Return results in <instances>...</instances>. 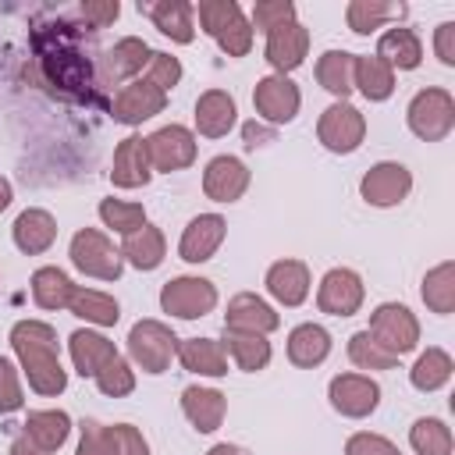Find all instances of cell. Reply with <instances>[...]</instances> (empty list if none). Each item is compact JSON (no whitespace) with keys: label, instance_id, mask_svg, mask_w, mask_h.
<instances>
[{"label":"cell","instance_id":"cell-10","mask_svg":"<svg viewBox=\"0 0 455 455\" xmlns=\"http://www.w3.org/2000/svg\"><path fill=\"white\" fill-rule=\"evenodd\" d=\"M146 153L153 171H164V174L181 171L196 160V135L185 124H164L146 139Z\"/></svg>","mask_w":455,"mask_h":455},{"label":"cell","instance_id":"cell-16","mask_svg":"<svg viewBox=\"0 0 455 455\" xmlns=\"http://www.w3.org/2000/svg\"><path fill=\"white\" fill-rule=\"evenodd\" d=\"M228 235V224L220 213H199L188 220V228L181 231V242H178V256L185 263H206L213 259V252L220 249Z\"/></svg>","mask_w":455,"mask_h":455},{"label":"cell","instance_id":"cell-17","mask_svg":"<svg viewBox=\"0 0 455 455\" xmlns=\"http://www.w3.org/2000/svg\"><path fill=\"white\" fill-rule=\"evenodd\" d=\"M263 53H267V64L277 75H288V71H295L306 60V53H309V32L299 21H284V25H277V28L267 32V50Z\"/></svg>","mask_w":455,"mask_h":455},{"label":"cell","instance_id":"cell-45","mask_svg":"<svg viewBox=\"0 0 455 455\" xmlns=\"http://www.w3.org/2000/svg\"><path fill=\"white\" fill-rule=\"evenodd\" d=\"M284 21H295V4L291 0H259L252 7V21L249 25L259 28V32H270V28H277Z\"/></svg>","mask_w":455,"mask_h":455},{"label":"cell","instance_id":"cell-31","mask_svg":"<svg viewBox=\"0 0 455 455\" xmlns=\"http://www.w3.org/2000/svg\"><path fill=\"white\" fill-rule=\"evenodd\" d=\"M21 430L43 448V451H57L64 441H68V434H71V416L64 412V409H36V412H28V419L21 423Z\"/></svg>","mask_w":455,"mask_h":455},{"label":"cell","instance_id":"cell-43","mask_svg":"<svg viewBox=\"0 0 455 455\" xmlns=\"http://www.w3.org/2000/svg\"><path fill=\"white\" fill-rule=\"evenodd\" d=\"M92 380H96V387H100L107 398H124V395L135 391V370H132V363L121 359V355H114Z\"/></svg>","mask_w":455,"mask_h":455},{"label":"cell","instance_id":"cell-20","mask_svg":"<svg viewBox=\"0 0 455 455\" xmlns=\"http://www.w3.org/2000/svg\"><path fill=\"white\" fill-rule=\"evenodd\" d=\"M235 117H238V107H235V96L224 92V89H206L199 100H196V128L199 135L206 139H220L235 128Z\"/></svg>","mask_w":455,"mask_h":455},{"label":"cell","instance_id":"cell-37","mask_svg":"<svg viewBox=\"0 0 455 455\" xmlns=\"http://www.w3.org/2000/svg\"><path fill=\"white\" fill-rule=\"evenodd\" d=\"M451 370H455L451 355H448L444 348L430 345V348L412 363L409 380H412V387H416V391H437V387H444V384L451 380Z\"/></svg>","mask_w":455,"mask_h":455},{"label":"cell","instance_id":"cell-38","mask_svg":"<svg viewBox=\"0 0 455 455\" xmlns=\"http://www.w3.org/2000/svg\"><path fill=\"white\" fill-rule=\"evenodd\" d=\"M405 4H384V0H352L345 7V21L355 36H370L373 28H380L391 18H402Z\"/></svg>","mask_w":455,"mask_h":455},{"label":"cell","instance_id":"cell-5","mask_svg":"<svg viewBox=\"0 0 455 455\" xmlns=\"http://www.w3.org/2000/svg\"><path fill=\"white\" fill-rule=\"evenodd\" d=\"M68 256H71V263H75L85 277H96V281H117L121 270H124L121 249H114V242H110L103 231H96V228L75 231Z\"/></svg>","mask_w":455,"mask_h":455},{"label":"cell","instance_id":"cell-30","mask_svg":"<svg viewBox=\"0 0 455 455\" xmlns=\"http://www.w3.org/2000/svg\"><path fill=\"white\" fill-rule=\"evenodd\" d=\"M377 57L395 71V68H402V71H412V68H419V60H423V43H419V36L412 32V28H387L384 36H380V43H377Z\"/></svg>","mask_w":455,"mask_h":455},{"label":"cell","instance_id":"cell-42","mask_svg":"<svg viewBox=\"0 0 455 455\" xmlns=\"http://www.w3.org/2000/svg\"><path fill=\"white\" fill-rule=\"evenodd\" d=\"M100 220L107 228H114L117 235H132L146 224V210L139 203H124V199H103L100 203Z\"/></svg>","mask_w":455,"mask_h":455},{"label":"cell","instance_id":"cell-29","mask_svg":"<svg viewBox=\"0 0 455 455\" xmlns=\"http://www.w3.org/2000/svg\"><path fill=\"white\" fill-rule=\"evenodd\" d=\"M164 252H167V242L156 224H142L139 231L124 235V245H121V256L135 270H156L164 263Z\"/></svg>","mask_w":455,"mask_h":455},{"label":"cell","instance_id":"cell-3","mask_svg":"<svg viewBox=\"0 0 455 455\" xmlns=\"http://www.w3.org/2000/svg\"><path fill=\"white\" fill-rule=\"evenodd\" d=\"M128 355L142 373H164L178 355V334L160 320H139L128 331Z\"/></svg>","mask_w":455,"mask_h":455},{"label":"cell","instance_id":"cell-6","mask_svg":"<svg viewBox=\"0 0 455 455\" xmlns=\"http://www.w3.org/2000/svg\"><path fill=\"white\" fill-rule=\"evenodd\" d=\"M366 334H370L380 348H387L391 355L402 359L405 352H412V348L419 345V320H416L412 309L402 306V302H380V306L373 309V316H370Z\"/></svg>","mask_w":455,"mask_h":455},{"label":"cell","instance_id":"cell-22","mask_svg":"<svg viewBox=\"0 0 455 455\" xmlns=\"http://www.w3.org/2000/svg\"><path fill=\"white\" fill-rule=\"evenodd\" d=\"M267 291L281 306H302L309 295V267L302 259H277L267 270Z\"/></svg>","mask_w":455,"mask_h":455},{"label":"cell","instance_id":"cell-8","mask_svg":"<svg viewBox=\"0 0 455 455\" xmlns=\"http://www.w3.org/2000/svg\"><path fill=\"white\" fill-rule=\"evenodd\" d=\"M316 139H320L323 149H331V153H355V149L363 146V139H366V117H363L352 103L338 100V103H331V107L320 114Z\"/></svg>","mask_w":455,"mask_h":455},{"label":"cell","instance_id":"cell-34","mask_svg":"<svg viewBox=\"0 0 455 455\" xmlns=\"http://www.w3.org/2000/svg\"><path fill=\"white\" fill-rule=\"evenodd\" d=\"M68 309L75 316H82L85 323H96V327H114L121 320V306L114 295L107 291H96V288H75Z\"/></svg>","mask_w":455,"mask_h":455},{"label":"cell","instance_id":"cell-47","mask_svg":"<svg viewBox=\"0 0 455 455\" xmlns=\"http://www.w3.org/2000/svg\"><path fill=\"white\" fill-rule=\"evenodd\" d=\"M21 405H25V395H21V384H18V370L7 355H0V416L18 412Z\"/></svg>","mask_w":455,"mask_h":455},{"label":"cell","instance_id":"cell-24","mask_svg":"<svg viewBox=\"0 0 455 455\" xmlns=\"http://www.w3.org/2000/svg\"><path fill=\"white\" fill-rule=\"evenodd\" d=\"M149 53H153V50H149L142 39H135V36L117 39V43L107 50V57H103V82H107V85H117V82L139 75V71L149 64Z\"/></svg>","mask_w":455,"mask_h":455},{"label":"cell","instance_id":"cell-49","mask_svg":"<svg viewBox=\"0 0 455 455\" xmlns=\"http://www.w3.org/2000/svg\"><path fill=\"white\" fill-rule=\"evenodd\" d=\"M110 430H114V448H117V455H149V444H146V437H142L139 427L117 423V427H110Z\"/></svg>","mask_w":455,"mask_h":455},{"label":"cell","instance_id":"cell-1","mask_svg":"<svg viewBox=\"0 0 455 455\" xmlns=\"http://www.w3.org/2000/svg\"><path fill=\"white\" fill-rule=\"evenodd\" d=\"M11 348L28 377V387L36 395H60L68 387V370L60 366L57 352V331L43 320H18L11 327Z\"/></svg>","mask_w":455,"mask_h":455},{"label":"cell","instance_id":"cell-52","mask_svg":"<svg viewBox=\"0 0 455 455\" xmlns=\"http://www.w3.org/2000/svg\"><path fill=\"white\" fill-rule=\"evenodd\" d=\"M11 455H50V451H43V448H39V444L21 430V434L11 441Z\"/></svg>","mask_w":455,"mask_h":455},{"label":"cell","instance_id":"cell-28","mask_svg":"<svg viewBox=\"0 0 455 455\" xmlns=\"http://www.w3.org/2000/svg\"><path fill=\"white\" fill-rule=\"evenodd\" d=\"M139 11H146L153 18V25L167 39H174V43H192L196 39V25H192L196 7L192 4H185V0H160V4H149V7L139 4Z\"/></svg>","mask_w":455,"mask_h":455},{"label":"cell","instance_id":"cell-50","mask_svg":"<svg viewBox=\"0 0 455 455\" xmlns=\"http://www.w3.org/2000/svg\"><path fill=\"white\" fill-rule=\"evenodd\" d=\"M117 14H121V4H117V0H85V4H82V18H85L92 28L114 25Z\"/></svg>","mask_w":455,"mask_h":455},{"label":"cell","instance_id":"cell-19","mask_svg":"<svg viewBox=\"0 0 455 455\" xmlns=\"http://www.w3.org/2000/svg\"><path fill=\"white\" fill-rule=\"evenodd\" d=\"M153 178V164L146 153V139L142 135H128L117 142L114 149V164H110V181L117 188H142Z\"/></svg>","mask_w":455,"mask_h":455},{"label":"cell","instance_id":"cell-25","mask_svg":"<svg viewBox=\"0 0 455 455\" xmlns=\"http://www.w3.org/2000/svg\"><path fill=\"white\" fill-rule=\"evenodd\" d=\"M68 352H71V363H75V370H78L82 377H96V373L117 355L114 341L103 338L100 331H75V334L68 338Z\"/></svg>","mask_w":455,"mask_h":455},{"label":"cell","instance_id":"cell-9","mask_svg":"<svg viewBox=\"0 0 455 455\" xmlns=\"http://www.w3.org/2000/svg\"><path fill=\"white\" fill-rule=\"evenodd\" d=\"M252 107H256V114L263 121L288 124L299 114V107H302V92H299V85L288 75H267L252 89Z\"/></svg>","mask_w":455,"mask_h":455},{"label":"cell","instance_id":"cell-46","mask_svg":"<svg viewBox=\"0 0 455 455\" xmlns=\"http://www.w3.org/2000/svg\"><path fill=\"white\" fill-rule=\"evenodd\" d=\"M149 75H146V82H153L156 89H174L178 82H181V60L178 57H171V53H160V50H153L149 53Z\"/></svg>","mask_w":455,"mask_h":455},{"label":"cell","instance_id":"cell-26","mask_svg":"<svg viewBox=\"0 0 455 455\" xmlns=\"http://www.w3.org/2000/svg\"><path fill=\"white\" fill-rule=\"evenodd\" d=\"M331 355V334L320 323H299L288 334V363L299 370H313Z\"/></svg>","mask_w":455,"mask_h":455},{"label":"cell","instance_id":"cell-7","mask_svg":"<svg viewBox=\"0 0 455 455\" xmlns=\"http://www.w3.org/2000/svg\"><path fill=\"white\" fill-rule=\"evenodd\" d=\"M213 306H217V288L206 277L181 274V277H171L160 288V309L171 313V316H178V320H199Z\"/></svg>","mask_w":455,"mask_h":455},{"label":"cell","instance_id":"cell-33","mask_svg":"<svg viewBox=\"0 0 455 455\" xmlns=\"http://www.w3.org/2000/svg\"><path fill=\"white\" fill-rule=\"evenodd\" d=\"M75 288L78 284H71V277L60 267H39L32 274V299L39 309H68Z\"/></svg>","mask_w":455,"mask_h":455},{"label":"cell","instance_id":"cell-35","mask_svg":"<svg viewBox=\"0 0 455 455\" xmlns=\"http://www.w3.org/2000/svg\"><path fill=\"white\" fill-rule=\"evenodd\" d=\"M224 352L238 363V370L256 373L270 363V341L263 334H242V331H224Z\"/></svg>","mask_w":455,"mask_h":455},{"label":"cell","instance_id":"cell-14","mask_svg":"<svg viewBox=\"0 0 455 455\" xmlns=\"http://www.w3.org/2000/svg\"><path fill=\"white\" fill-rule=\"evenodd\" d=\"M164 107H167V92L156 89V85L146 82V78H135V82H128V85L114 96L110 117L121 121V124H142V121H149L153 114H160Z\"/></svg>","mask_w":455,"mask_h":455},{"label":"cell","instance_id":"cell-4","mask_svg":"<svg viewBox=\"0 0 455 455\" xmlns=\"http://www.w3.org/2000/svg\"><path fill=\"white\" fill-rule=\"evenodd\" d=\"M409 128L423 142H441L455 128V100L448 89H419L409 100Z\"/></svg>","mask_w":455,"mask_h":455},{"label":"cell","instance_id":"cell-18","mask_svg":"<svg viewBox=\"0 0 455 455\" xmlns=\"http://www.w3.org/2000/svg\"><path fill=\"white\" fill-rule=\"evenodd\" d=\"M281 327V316L274 313V306H267L259 295L252 291H242L228 302V313H224V331H242V334H270Z\"/></svg>","mask_w":455,"mask_h":455},{"label":"cell","instance_id":"cell-11","mask_svg":"<svg viewBox=\"0 0 455 455\" xmlns=\"http://www.w3.org/2000/svg\"><path fill=\"white\" fill-rule=\"evenodd\" d=\"M363 277L348 267H334L323 274L320 288H316V306L320 313H331V316H355L359 306H363Z\"/></svg>","mask_w":455,"mask_h":455},{"label":"cell","instance_id":"cell-44","mask_svg":"<svg viewBox=\"0 0 455 455\" xmlns=\"http://www.w3.org/2000/svg\"><path fill=\"white\" fill-rule=\"evenodd\" d=\"M82 437H78V455H117L114 448V430L96 423V419H82Z\"/></svg>","mask_w":455,"mask_h":455},{"label":"cell","instance_id":"cell-53","mask_svg":"<svg viewBox=\"0 0 455 455\" xmlns=\"http://www.w3.org/2000/svg\"><path fill=\"white\" fill-rule=\"evenodd\" d=\"M206 455H249V451H245L242 444H228V441H224V444H213Z\"/></svg>","mask_w":455,"mask_h":455},{"label":"cell","instance_id":"cell-23","mask_svg":"<svg viewBox=\"0 0 455 455\" xmlns=\"http://www.w3.org/2000/svg\"><path fill=\"white\" fill-rule=\"evenodd\" d=\"M11 231H14V245L25 256H39V252H46L57 242V220L46 210H39V206L21 210Z\"/></svg>","mask_w":455,"mask_h":455},{"label":"cell","instance_id":"cell-36","mask_svg":"<svg viewBox=\"0 0 455 455\" xmlns=\"http://www.w3.org/2000/svg\"><path fill=\"white\" fill-rule=\"evenodd\" d=\"M355 89L366 96V100H373V103H380V100H387L391 92H395V71L373 53H366V57H359L355 53Z\"/></svg>","mask_w":455,"mask_h":455},{"label":"cell","instance_id":"cell-12","mask_svg":"<svg viewBox=\"0 0 455 455\" xmlns=\"http://www.w3.org/2000/svg\"><path fill=\"white\" fill-rule=\"evenodd\" d=\"M327 398H331L334 412H341L348 419H363L380 405V384L363 373H338L327 387Z\"/></svg>","mask_w":455,"mask_h":455},{"label":"cell","instance_id":"cell-21","mask_svg":"<svg viewBox=\"0 0 455 455\" xmlns=\"http://www.w3.org/2000/svg\"><path fill=\"white\" fill-rule=\"evenodd\" d=\"M181 412L188 416V423L199 430V434H213L220 423H224V412H228V398L217 391V387H185L181 391Z\"/></svg>","mask_w":455,"mask_h":455},{"label":"cell","instance_id":"cell-13","mask_svg":"<svg viewBox=\"0 0 455 455\" xmlns=\"http://www.w3.org/2000/svg\"><path fill=\"white\" fill-rule=\"evenodd\" d=\"M412 188V174L405 164H395V160H380L373 164L363 181H359V192L370 206H398Z\"/></svg>","mask_w":455,"mask_h":455},{"label":"cell","instance_id":"cell-39","mask_svg":"<svg viewBox=\"0 0 455 455\" xmlns=\"http://www.w3.org/2000/svg\"><path fill=\"white\" fill-rule=\"evenodd\" d=\"M423 302H427L430 313H441V316H448L455 309V263L451 259H444L434 270H427V277H423Z\"/></svg>","mask_w":455,"mask_h":455},{"label":"cell","instance_id":"cell-41","mask_svg":"<svg viewBox=\"0 0 455 455\" xmlns=\"http://www.w3.org/2000/svg\"><path fill=\"white\" fill-rule=\"evenodd\" d=\"M348 359L359 366V370H391L398 363V355H391L387 348H380L366 331H355L348 338Z\"/></svg>","mask_w":455,"mask_h":455},{"label":"cell","instance_id":"cell-51","mask_svg":"<svg viewBox=\"0 0 455 455\" xmlns=\"http://www.w3.org/2000/svg\"><path fill=\"white\" fill-rule=\"evenodd\" d=\"M434 53L444 68H455V21H441L434 32Z\"/></svg>","mask_w":455,"mask_h":455},{"label":"cell","instance_id":"cell-2","mask_svg":"<svg viewBox=\"0 0 455 455\" xmlns=\"http://www.w3.org/2000/svg\"><path fill=\"white\" fill-rule=\"evenodd\" d=\"M196 14H199L203 32L213 36L217 46L228 57H245L249 53V46H252V25H249V18L242 14V7L235 0H199Z\"/></svg>","mask_w":455,"mask_h":455},{"label":"cell","instance_id":"cell-15","mask_svg":"<svg viewBox=\"0 0 455 455\" xmlns=\"http://www.w3.org/2000/svg\"><path fill=\"white\" fill-rule=\"evenodd\" d=\"M245 188H249V167L238 156L220 153V156H213L206 164V171H203V192H206V199H213V203H235V199L245 196Z\"/></svg>","mask_w":455,"mask_h":455},{"label":"cell","instance_id":"cell-48","mask_svg":"<svg viewBox=\"0 0 455 455\" xmlns=\"http://www.w3.org/2000/svg\"><path fill=\"white\" fill-rule=\"evenodd\" d=\"M345 455H402V451H398L395 441L363 430V434H352V437L345 441Z\"/></svg>","mask_w":455,"mask_h":455},{"label":"cell","instance_id":"cell-27","mask_svg":"<svg viewBox=\"0 0 455 455\" xmlns=\"http://www.w3.org/2000/svg\"><path fill=\"white\" fill-rule=\"evenodd\" d=\"M178 359L188 373L199 377H224L228 373V352L213 338H185L178 341Z\"/></svg>","mask_w":455,"mask_h":455},{"label":"cell","instance_id":"cell-40","mask_svg":"<svg viewBox=\"0 0 455 455\" xmlns=\"http://www.w3.org/2000/svg\"><path fill=\"white\" fill-rule=\"evenodd\" d=\"M409 444H412L416 455H451V430L444 427V419L423 416V419L412 423Z\"/></svg>","mask_w":455,"mask_h":455},{"label":"cell","instance_id":"cell-32","mask_svg":"<svg viewBox=\"0 0 455 455\" xmlns=\"http://www.w3.org/2000/svg\"><path fill=\"white\" fill-rule=\"evenodd\" d=\"M316 82L331 96L345 100L355 89V53H348V50H327L316 60Z\"/></svg>","mask_w":455,"mask_h":455},{"label":"cell","instance_id":"cell-54","mask_svg":"<svg viewBox=\"0 0 455 455\" xmlns=\"http://www.w3.org/2000/svg\"><path fill=\"white\" fill-rule=\"evenodd\" d=\"M11 199H14V188H11V181L0 174V213L11 206Z\"/></svg>","mask_w":455,"mask_h":455}]
</instances>
